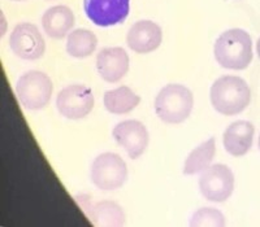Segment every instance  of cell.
<instances>
[{"label": "cell", "mask_w": 260, "mask_h": 227, "mask_svg": "<svg viewBox=\"0 0 260 227\" xmlns=\"http://www.w3.org/2000/svg\"><path fill=\"white\" fill-rule=\"evenodd\" d=\"M210 99L216 112L224 116H236L248 106L251 101V90L242 78L224 75L211 86Z\"/></svg>", "instance_id": "cell-1"}, {"label": "cell", "mask_w": 260, "mask_h": 227, "mask_svg": "<svg viewBox=\"0 0 260 227\" xmlns=\"http://www.w3.org/2000/svg\"><path fill=\"white\" fill-rule=\"evenodd\" d=\"M213 52L220 66L243 70L252 61L251 36L242 29L226 30L216 41Z\"/></svg>", "instance_id": "cell-2"}, {"label": "cell", "mask_w": 260, "mask_h": 227, "mask_svg": "<svg viewBox=\"0 0 260 227\" xmlns=\"http://www.w3.org/2000/svg\"><path fill=\"white\" fill-rule=\"evenodd\" d=\"M194 106L192 92L183 85L171 83L162 87L155 97L154 108L157 117L169 125L182 124L191 115Z\"/></svg>", "instance_id": "cell-3"}, {"label": "cell", "mask_w": 260, "mask_h": 227, "mask_svg": "<svg viewBox=\"0 0 260 227\" xmlns=\"http://www.w3.org/2000/svg\"><path fill=\"white\" fill-rule=\"evenodd\" d=\"M53 85L47 74L39 70H30L18 78L16 95L21 105L30 110L43 109L52 96Z\"/></svg>", "instance_id": "cell-4"}, {"label": "cell", "mask_w": 260, "mask_h": 227, "mask_svg": "<svg viewBox=\"0 0 260 227\" xmlns=\"http://www.w3.org/2000/svg\"><path fill=\"white\" fill-rule=\"evenodd\" d=\"M90 175L92 183L102 191L118 190L127 179L126 164L120 155L106 152L94 160Z\"/></svg>", "instance_id": "cell-5"}, {"label": "cell", "mask_w": 260, "mask_h": 227, "mask_svg": "<svg viewBox=\"0 0 260 227\" xmlns=\"http://www.w3.org/2000/svg\"><path fill=\"white\" fill-rule=\"evenodd\" d=\"M199 190L208 201L224 203L233 194V171L224 164L208 166L199 178Z\"/></svg>", "instance_id": "cell-6"}, {"label": "cell", "mask_w": 260, "mask_h": 227, "mask_svg": "<svg viewBox=\"0 0 260 227\" xmlns=\"http://www.w3.org/2000/svg\"><path fill=\"white\" fill-rule=\"evenodd\" d=\"M95 104L92 91L83 85H71L57 94L56 106L68 120H81L89 116Z\"/></svg>", "instance_id": "cell-7"}, {"label": "cell", "mask_w": 260, "mask_h": 227, "mask_svg": "<svg viewBox=\"0 0 260 227\" xmlns=\"http://www.w3.org/2000/svg\"><path fill=\"white\" fill-rule=\"evenodd\" d=\"M9 47L20 59L38 60L45 55L46 42L36 25L22 22L11 32Z\"/></svg>", "instance_id": "cell-8"}, {"label": "cell", "mask_w": 260, "mask_h": 227, "mask_svg": "<svg viewBox=\"0 0 260 227\" xmlns=\"http://www.w3.org/2000/svg\"><path fill=\"white\" fill-rule=\"evenodd\" d=\"M83 9L96 26H115L129 15L130 0H83Z\"/></svg>", "instance_id": "cell-9"}, {"label": "cell", "mask_w": 260, "mask_h": 227, "mask_svg": "<svg viewBox=\"0 0 260 227\" xmlns=\"http://www.w3.org/2000/svg\"><path fill=\"white\" fill-rule=\"evenodd\" d=\"M112 135L132 160L139 159L145 154L150 140L147 127L137 120H126L117 124L113 127Z\"/></svg>", "instance_id": "cell-10"}, {"label": "cell", "mask_w": 260, "mask_h": 227, "mask_svg": "<svg viewBox=\"0 0 260 227\" xmlns=\"http://www.w3.org/2000/svg\"><path fill=\"white\" fill-rule=\"evenodd\" d=\"M162 41L161 27L152 21H138L130 27L126 35V43L132 51L139 55L154 52L160 47Z\"/></svg>", "instance_id": "cell-11"}, {"label": "cell", "mask_w": 260, "mask_h": 227, "mask_svg": "<svg viewBox=\"0 0 260 227\" xmlns=\"http://www.w3.org/2000/svg\"><path fill=\"white\" fill-rule=\"evenodd\" d=\"M129 56L121 47H107L99 51L96 69L102 80L115 83L121 81L129 70Z\"/></svg>", "instance_id": "cell-12"}, {"label": "cell", "mask_w": 260, "mask_h": 227, "mask_svg": "<svg viewBox=\"0 0 260 227\" xmlns=\"http://www.w3.org/2000/svg\"><path fill=\"white\" fill-rule=\"evenodd\" d=\"M255 129L248 121H236L226 127L222 143L228 154L234 157H242L252 147Z\"/></svg>", "instance_id": "cell-13"}, {"label": "cell", "mask_w": 260, "mask_h": 227, "mask_svg": "<svg viewBox=\"0 0 260 227\" xmlns=\"http://www.w3.org/2000/svg\"><path fill=\"white\" fill-rule=\"evenodd\" d=\"M76 24L74 13L67 6H55L48 8L42 17V26L50 38L62 39L71 32Z\"/></svg>", "instance_id": "cell-14"}, {"label": "cell", "mask_w": 260, "mask_h": 227, "mask_svg": "<svg viewBox=\"0 0 260 227\" xmlns=\"http://www.w3.org/2000/svg\"><path fill=\"white\" fill-rule=\"evenodd\" d=\"M106 109L112 115H126L139 105L141 97L126 86L107 91L103 96Z\"/></svg>", "instance_id": "cell-15"}, {"label": "cell", "mask_w": 260, "mask_h": 227, "mask_svg": "<svg viewBox=\"0 0 260 227\" xmlns=\"http://www.w3.org/2000/svg\"><path fill=\"white\" fill-rule=\"evenodd\" d=\"M215 154L216 139L212 136L190 152L183 164V174L195 175L203 173L208 166H211V162L215 159Z\"/></svg>", "instance_id": "cell-16"}, {"label": "cell", "mask_w": 260, "mask_h": 227, "mask_svg": "<svg viewBox=\"0 0 260 227\" xmlns=\"http://www.w3.org/2000/svg\"><path fill=\"white\" fill-rule=\"evenodd\" d=\"M90 219L96 226H122L125 213L118 204L113 201H99L87 210Z\"/></svg>", "instance_id": "cell-17"}, {"label": "cell", "mask_w": 260, "mask_h": 227, "mask_svg": "<svg viewBox=\"0 0 260 227\" xmlns=\"http://www.w3.org/2000/svg\"><path fill=\"white\" fill-rule=\"evenodd\" d=\"M98 38L94 32L87 29H76L68 34L67 52L76 59L91 56L96 50Z\"/></svg>", "instance_id": "cell-18"}, {"label": "cell", "mask_w": 260, "mask_h": 227, "mask_svg": "<svg viewBox=\"0 0 260 227\" xmlns=\"http://www.w3.org/2000/svg\"><path fill=\"white\" fill-rule=\"evenodd\" d=\"M225 224H226V221H225L224 214L215 208H202L197 210L190 218V226L195 227H221Z\"/></svg>", "instance_id": "cell-19"}, {"label": "cell", "mask_w": 260, "mask_h": 227, "mask_svg": "<svg viewBox=\"0 0 260 227\" xmlns=\"http://www.w3.org/2000/svg\"><path fill=\"white\" fill-rule=\"evenodd\" d=\"M256 52H257V56L260 59V38L257 39V43H256Z\"/></svg>", "instance_id": "cell-20"}, {"label": "cell", "mask_w": 260, "mask_h": 227, "mask_svg": "<svg viewBox=\"0 0 260 227\" xmlns=\"http://www.w3.org/2000/svg\"><path fill=\"white\" fill-rule=\"evenodd\" d=\"M259 149H260V136H259Z\"/></svg>", "instance_id": "cell-21"}, {"label": "cell", "mask_w": 260, "mask_h": 227, "mask_svg": "<svg viewBox=\"0 0 260 227\" xmlns=\"http://www.w3.org/2000/svg\"><path fill=\"white\" fill-rule=\"evenodd\" d=\"M16 2H21V0H16Z\"/></svg>", "instance_id": "cell-22"}]
</instances>
